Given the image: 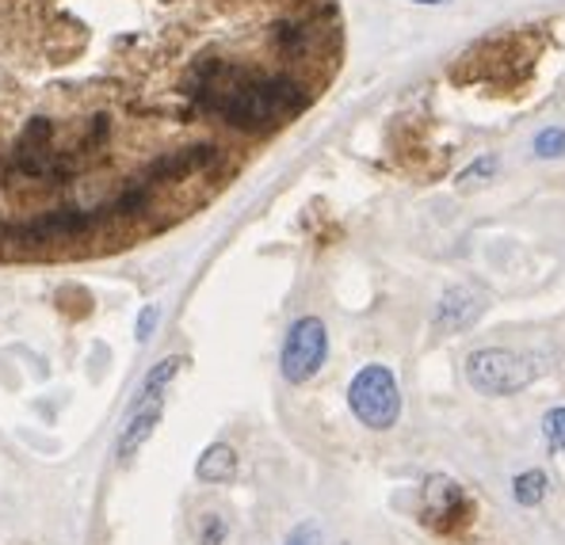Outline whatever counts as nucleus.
Segmentation results:
<instances>
[{"mask_svg":"<svg viewBox=\"0 0 565 545\" xmlns=\"http://www.w3.org/2000/svg\"><path fill=\"white\" fill-rule=\"evenodd\" d=\"M348 404H352L355 419L370 431H386L398 424L401 416V393L393 370L382 363H367L348 386Z\"/></svg>","mask_w":565,"mask_h":545,"instance_id":"obj_1","label":"nucleus"},{"mask_svg":"<svg viewBox=\"0 0 565 545\" xmlns=\"http://www.w3.org/2000/svg\"><path fill=\"white\" fill-rule=\"evenodd\" d=\"M161 424V396H150V401L134 404V416L127 419L119 439V458H130L134 450H142V442L153 435V427Z\"/></svg>","mask_w":565,"mask_h":545,"instance_id":"obj_7","label":"nucleus"},{"mask_svg":"<svg viewBox=\"0 0 565 545\" xmlns=\"http://www.w3.org/2000/svg\"><path fill=\"white\" fill-rule=\"evenodd\" d=\"M325 355H329V329L317 317H298L283 340V355H280L283 378L291 386H302V381H309L321 370Z\"/></svg>","mask_w":565,"mask_h":545,"instance_id":"obj_3","label":"nucleus"},{"mask_svg":"<svg viewBox=\"0 0 565 545\" xmlns=\"http://www.w3.org/2000/svg\"><path fill=\"white\" fill-rule=\"evenodd\" d=\"M153 329H157V306H145L142 317H138V340L145 344L153 336Z\"/></svg>","mask_w":565,"mask_h":545,"instance_id":"obj_17","label":"nucleus"},{"mask_svg":"<svg viewBox=\"0 0 565 545\" xmlns=\"http://www.w3.org/2000/svg\"><path fill=\"white\" fill-rule=\"evenodd\" d=\"M535 153H539V157H546V161L565 157V130L562 127L539 130V134H535Z\"/></svg>","mask_w":565,"mask_h":545,"instance_id":"obj_12","label":"nucleus"},{"mask_svg":"<svg viewBox=\"0 0 565 545\" xmlns=\"http://www.w3.org/2000/svg\"><path fill=\"white\" fill-rule=\"evenodd\" d=\"M421 519L432 531L451 534L474 519V500H470L459 481L444 477V473H432V477H424L421 488Z\"/></svg>","mask_w":565,"mask_h":545,"instance_id":"obj_4","label":"nucleus"},{"mask_svg":"<svg viewBox=\"0 0 565 545\" xmlns=\"http://www.w3.org/2000/svg\"><path fill=\"white\" fill-rule=\"evenodd\" d=\"M497 173V157L493 153H485L482 161H474V165L467 168V173L459 176V183H474V180H485V176H493Z\"/></svg>","mask_w":565,"mask_h":545,"instance_id":"obj_14","label":"nucleus"},{"mask_svg":"<svg viewBox=\"0 0 565 545\" xmlns=\"http://www.w3.org/2000/svg\"><path fill=\"white\" fill-rule=\"evenodd\" d=\"M539 366L520 352H505V347H482L467 359V381L485 396H508L520 393L535 381Z\"/></svg>","mask_w":565,"mask_h":545,"instance_id":"obj_2","label":"nucleus"},{"mask_svg":"<svg viewBox=\"0 0 565 545\" xmlns=\"http://www.w3.org/2000/svg\"><path fill=\"white\" fill-rule=\"evenodd\" d=\"M546 493H551V477L543 470H528L513 481V500L520 508H539L546 500Z\"/></svg>","mask_w":565,"mask_h":545,"instance_id":"obj_9","label":"nucleus"},{"mask_svg":"<svg viewBox=\"0 0 565 545\" xmlns=\"http://www.w3.org/2000/svg\"><path fill=\"white\" fill-rule=\"evenodd\" d=\"M283 545H321V531H317L314 523H302L291 531V538H286Z\"/></svg>","mask_w":565,"mask_h":545,"instance_id":"obj_15","label":"nucleus"},{"mask_svg":"<svg viewBox=\"0 0 565 545\" xmlns=\"http://www.w3.org/2000/svg\"><path fill=\"white\" fill-rule=\"evenodd\" d=\"M485 313V298L470 286H451L436 306V329L444 332H462Z\"/></svg>","mask_w":565,"mask_h":545,"instance_id":"obj_5","label":"nucleus"},{"mask_svg":"<svg viewBox=\"0 0 565 545\" xmlns=\"http://www.w3.org/2000/svg\"><path fill=\"white\" fill-rule=\"evenodd\" d=\"M272 43H275V50H280V54H286V58H294V54L306 50L309 31L302 27L298 20H280V23L272 27Z\"/></svg>","mask_w":565,"mask_h":545,"instance_id":"obj_10","label":"nucleus"},{"mask_svg":"<svg viewBox=\"0 0 565 545\" xmlns=\"http://www.w3.org/2000/svg\"><path fill=\"white\" fill-rule=\"evenodd\" d=\"M413 4H447V0H413Z\"/></svg>","mask_w":565,"mask_h":545,"instance_id":"obj_18","label":"nucleus"},{"mask_svg":"<svg viewBox=\"0 0 565 545\" xmlns=\"http://www.w3.org/2000/svg\"><path fill=\"white\" fill-rule=\"evenodd\" d=\"M543 439L554 450H565V408H551L543 416Z\"/></svg>","mask_w":565,"mask_h":545,"instance_id":"obj_13","label":"nucleus"},{"mask_svg":"<svg viewBox=\"0 0 565 545\" xmlns=\"http://www.w3.org/2000/svg\"><path fill=\"white\" fill-rule=\"evenodd\" d=\"M196 473H199V481H207V485H226V481L237 473L234 447H226V442H214V447H207L203 458H199V465H196Z\"/></svg>","mask_w":565,"mask_h":545,"instance_id":"obj_8","label":"nucleus"},{"mask_svg":"<svg viewBox=\"0 0 565 545\" xmlns=\"http://www.w3.org/2000/svg\"><path fill=\"white\" fill-rule=\"evenodd\" d=\"M226 538V523L219 516H203V545H219Z\"/></svg>","mask_w":565,"mask_h":545,"instance_id":"obj_16","label":"nucleus"},{"mask_svg":"<svg viewBox=\"0 0 565 545\" xmlns=\"http://www.w3.org/2000/svg\"><path fill=\"white\" fill-rule=\"evenodd\" d=\"M214 157H219V150H214V145H191V150H180V153H165V157L153 161V165L145 168V180L176 183V180H184V176L207 168Z\"/></svg>","mask_w":565,"mask_h":545,"instance_id":"obj_6","label":"nucleus"},{"mask_svg":"<svg viewBox=\"0 0 565 545\" xmlns=\"http://www.w3.org/2000/svg\"><path fill=\"white\" fill-rule=\"evenodd\" d=\"M180 366H184L180 355H173V359H161V363L150 370V378L142 381V389H138V401H150V396H161V393H165V386L176 378V374H180Z\"/></svg>","mask_w":565,"mask_h":545,"instance_id":"obj_11","label":"nucleus"}]
</instances>
